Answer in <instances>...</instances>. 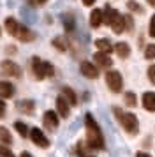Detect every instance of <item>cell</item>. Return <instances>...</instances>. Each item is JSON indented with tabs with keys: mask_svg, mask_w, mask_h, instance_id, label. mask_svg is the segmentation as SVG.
I'll return each instance as SVG.
<instances>
[{
	"mask_svg": "<svg viewBox=\"0 0 155 157\" xmlns=\"http://www.w3.org/2000/svg\"><path fill=\"white\" fill-rule=\"evenodd\" d=\"M127 7L130 9V11H134V13H143V7H141L139 4H136L134 0H129L127 2Z\"/></svg>",
	"mask_w": 155,
	"mask_h": 157,
	"instance_id": "d4e9b609",
	"label": "cell"
},
{
	"mask_svg": "<svg viewBox=\"0 0 155 157\" xmlns=\"http://www.w3.org/2000/svg\"><path fill=\"white\" fill-rule=\"evenodd\" d=\"M83 4H85V6H93V4H95V0H83Z\"/></svg>",
	"mask_w": 155,
	"mask_h": 157,
	"instance_id": "d6a6232c",
	"label": "cell"
},
{
	"mask_svg": "<svg viewBox=\"0 0 155 157\" xmlns=\"http://www.w3.org/2000/svg\"><path fill=\"white\" fill-rule=\"evenodd\" d=\"M14 129H16L18 134L23 136V138L28 134V127H27V124H23V122H16V124H14Z\"/></svg>",
	"mask_w": 155,
	"mask_h": 157,
	"instance_id": "603a6c76",
	"label": "cell"
},
{
	"mask_svg": "<svg viewBox=\"0 0 155 157\" xmlns=\"http://www.w3.org/2000/svg\"><path fill=\"white\" fill-rule=\"evenodd\" d=\"M146 2H148V4H150V6H152V7H153V6H155V0H146Z\"/></svg>",
	"mask_w": 155,
	"mask_h": 157,
	"instance_id": "e575fe53",
	"label": "cell"
},
{
	"mask_svg": "<svg viewBox=\"0 0 155 157\" xmlns=\"http://www.w3.org/2000/svg\"><path fill=\"white\" fill-rule=\"evenodd\" d=\"M56 109H58V115L63 117V118H67L70 115V102L63 95H58L56 97Z\"/></svg>",
	"mask_w": 155,
	"mask_h": 157,
	"instance_id": "8fae6325",
	"label": "cell"
},
{
	"mask_svg": "<svg viewBox=\"0 0 155 157\" xmlns=\"http://www.w3.org/2000/svg\"><path fill=\"white\" fill-rule=\"evenodd\" d=\"M113 113L116 117V120L120 122V125L125 129L129 134H136L139 131V122H138V117L130 111H123L122 108L115 106L113 108Z\"/></svg>",
	"mask_w": 155,
	"mask_h": 157,
	"instance_id": "3957f363",
	"label": "cell"
},
{
	"mask_svg": "<svg viewBox=\"0 0 155 157\" xmlns=\"http://www.w3.org/2000/svg\"><path fill=\"white\" fill-rule=\"evenodd\" d=\"M85 127H86V147L92 150L104 148L102 132H100L99 124L95 122V118L92 117V113H86V117H85Z\"/></svg>",
	"mask_w": 155,
	"mask_h": 157,
	"instance_id": "6da1fadb",
	"label": "cell"
},
{
	"mask_svg": "<svg viewBox=\"0 0 155 157\" xmlns=\"http://www.w3.org/2000/svg\"><path fill=\"white\" fill-rule=\"evenodd\" d=\"M123 99H125V104L129 108H134L136 104H138V97H136L134 92H127L125 95H123Z\"/></svg>",
	"mask_w": 155,
	"mask_h": 157,
	"instance_id": "44dd1931",
	"label": "cell"
},
{
	"mask_svg": "<svg viewBox=\"0 0 155 157\" xmlns=\"http://www.w3.org/2000/svg\"><path fill=\"white\" fill-rule=\"evenodd\" d=\"M106 85L111 90L113 94L122 92V86H123V79H122V74L115 69H108L106 72Z\"/></svg>",
	"mask_w": 155,
	"mask_h": 157,
	"instance_id": "8992f818",
	"label": "cell"
},
{
	"mask_svg": "<svg viewBox=\"0 0 155 157\" xmlns=\"http://www.w3.org/2000/svg\"><path fill=\"white\" fill-rule=\"evenodd\" d=\"M148 34L152 37H155V14L152 16V20H150V25H148Z\"/></svg>",
	"mask_w": 155,
	"mask_h": 157,
	"instance_id": "83f0119b",
	"label": "cell"
},
{
	"mask_svg": "<svg viewBox=\"0 0 155 157\" xmlns=\"http://www.w3.org/2000/svg\"><path fill=\"white\" fill-rule=\"evenodd\" d=\"M136 157H152L150 154H146V152H138L136 154Z\"/></svg>",
	"mask_w": 155,
	"mask_h": 157,
	"instance_id": "1f68e13d",
	"label": "cell"
},
{
	"mask_svg": "<svg viewBox=\"0 0 155 157\" xmlns=\"http://www.w3.org/2000/svg\"><path fill=\"white\" fill-rule=\"evenodd\" d=\"M4 113H6V102H4V101H0V118L4 117Z\"/></svg>",
	"mask_w": 155,
	"mask_h": 157,
	"instance_id": "4dcf8cb0",
	"label": "cell"
},
{
	"mask_svg": "<svg viewBox=\"0 0 155 157\" xmlns=\"http://www.w3.org/2000/svg\"><path fill=\"white\" fill-rule=\"evenodd\" d=\"M28 2H30V4H34V6H44L48 0H28Z\"/></svg>",
	"mask_w": 155,
	"mask_h": 157,
	"instance_id": "f546056e",
	"label": "cell"
},
{
	"mask_svg": "<svg viewBox=\"0 0 155 157\" xmlns=\"http://www.w3.org/2000/svg\"><path fill=\"white\" fill-rule=\"evenodd\" d=\"M0 143H2V145H11V143H13V138H11L9 129L4 127V125H0Z\"/></svg>",
	"mask_w": 155,
	"mask_h": 157,
	"instance_id": "ffe728a7",
	"label": "cell"
},
{
	"mask_svg": "<svg viewBox=\"0 0 155 157\" xmlns=\"http://www.w3.org/2000/svg\"><path fill=\"white\" fill-rule=\"evenodd\" d=\"M20 157H34V155H32V154H28V152H21Z\"/></svg>",
	"mask_w": 155,
	"mask_h": 157,
	"instance_id": "836d02e7",
	"label": "cell"
},
{
	"mask_svg": "<svg viewBox=\"0 0 155 157\" xmlns=\"http://www.w3.org/2000/svg\"><path fill=\"white\" fill-rule=\"evenodd\" d=\"M0 69H2V72L7 74V76H14V78H20L21 76V67L18 64L11 62V60H4V62L0 64Z\"/></svg>",
	"mask_w": 155,
	"mask_h": 157,
	"instance_id": "ba28073f",
	"label": "cell"
},
{
	"mask_svg": "<svg viewBox=\"0 0 155 157\" xmlns=\"http://www.w3.org/2000/svg\"><path fill=\"white\" fill-rule=\"evenodd\" d=\"M67 16V14H65ZM63 25H65V29L69 30H74V20H72V18H70V16H67V18H63Z\"/></svg>",
	"mask_w": 155,
	"mask_h": 157,
	"instance_id": "484cf974",
	"label": "cell"
},
{
	"mask_svg": "<svg viewBox=\"0 0 155 157\" xmlns=\"http://www.w3.org/2000/svg\"><path fill=\"white\" fill-rule=\"evenodd\" d=\"M86 157H93V155H86Z\"/></svg>",
	"mask_w": 155,
	"mask_h": 157,
	"instance_id": "d590c367",
	"label": "cell"
},
{
	"mask_svg": "<svg viewBox=\"0 0 155 157\" xmlns=\"http://www.w3.org/2000/svg\"><path fill=\"white\" fill-rule=\"evenodd\" d=\"M145 58H148V60L155 58V44H148L145 48Z\"/></svg>",
	"mask_w": 155,
	"mask_h": 157,
	"instance_id": "cb8c5ba5",
	"label": "cell"
},
{
	"mask_svg": "<svg viewBox=\"0 0 155 157\" xmlns=\"http://www.w3.org/2000/svg\"><path fill=\"white\" fill-rule=\"evenodd\" d=\"M95 48H97L100 53H111L113 51V46H111V43H109V39H95Z\"/></svg>",
	"mask_w": 155,
	"mask_h": 157,
	"instance_id": "2e32d148",
	"label": "cell"
},
{
	"mask_svg": "<svg viewBox=\"0 0 155 157\" xmlns=\"http://www.w3.org/2000/svg\"><path fill=\"white\" fill-rule=\"evenodd\" d=\"M93 62H95L99 67H102V69H109L113 65V60L109 58V55H108V53H100V51L93 55Z\"/></svg>",
	"mask_w": 155,
	"mask_h": 157,
	"instance_id": "7c38bea8",
	"label": "cell"
},
{
	"mask_svg": "<svg viewBox=\"0 0 155 157\" xmlns=\"http://www.w3.org/2000/svg\"><path fill=\"white\" fill-rule=\"evenodd\" d=\"M148 79H150V81L155 85V64L148 67Z\"/></svg>",
	"mask_w": 155,
	"mask_h": 157,
	"instance_id": "f1b7e54d",
	"label": "cell"
},
{
	"mask_svg": "<svg viewBox=\"0 0 155 157\" xmlns=\"http://www.w3.org/2000/svg\"><path fill=\"white\" fill-rule=\"evenodd\" d=\"M14 85H11L9 81H0V97L2 99H9L14 95Z\"/></svg>",
	"mask_w": 155,
	"mask_h": 157,
	"instance_id": "9a60e30c",
	"label": "cell"
},
{
	"mask_svg": "<svg viewBox=\"0 0 155 157\" xmlns=\"http://www.w3.org/2000/svg\"><path fill=\"white\" fill-rule=\"evenodd\" d=\"M104 23L111 25V29L115 34H122L123 30H127V20L125 16H122L118 11H115L113 7L106 6L104 7Z\"/></svg>",
	"mask_w": 155,
	"mask_h": 157,
	"instance_id": "277c9868",
	"label": "cell"
},
{
	"mask_svg": "<svg viewBox=\"0 0 155 157\" xmlns=\"http://www.w3.org/2000/svg\"><path fill=\"white\" fill-rule=\"evenodd\" d=\"M4 25H6V30H7L9 36L16 37V39H20L23 43H30V41L35 39L34 32L28 29V27H25V25H20L14 18H6V23Z\"/></svg>",
	"mask_w": 155,
	"mask_h": 157,
	"instance_id": "7a4b0ae2",
	"label": "cell"
},
{
	"mask_svg": "<svg viewBox=\"0 0 155 157\" xmlns=\"http://www.w3.org/2000/svg\"><path fill=\"white\" fill-rule=\"evenodd\" d=\"M115 51H116V55L120 58H127L130 55V46L127 43H116L115 44Z\"/></svg>",
	"mask_w": 155,
	"mask_h": 157,
	"instance_id": "e0dca14e",
	"label": "cell"
},
{
	"mask_svg": "<svg viewBox=\"0 0 155 157\" xmlns=\"http://www.w3.org/2000/svg\"><path fill=\"white\" fill-rule=\"evenodd\" d=\"M34 108H35L34 101H30V99L20 101V102H18V109H20V111H23L25 115H32V113H34Z\"/></svg>",
	"mask_w": 155,
	"mask_h": 157,
	"instance_id": "d6986e66",
	"label": "cell"
},
{
	"mask_svg": "<svg viewBox=\"0 0 155 157\" xmlns=\"http://www.w3.org/2000/svg\"><path fill=\"white\" fill-rule=\"evenodd\" d=\"M62 95L70 102V106H76L78 104V95L74 94V90L70 86H62Z\"/></svg>",
	"mask_w": 155,
	"mask_h": 157,
	"instance_id": "ac0fdd59",
	"label": "cell"
},
{
	"mask_svg": "<svg viewBox=\"0 0 155 157\" xmlns=\"http://www.w3.org/2000/svg\"><path fill=\"white\" fill-rule=\"evenodd\" d=\"M104 23V11L100 9H93L90 13V27L92 29H99Z\"/></svg>",
	"mask_w": 155,
	"mask_h": 157,
	"instance_id": "4fadbf2b",
	"label": "cell"
},
{
	"mask_svg": "<svg viewBox=\"0 0 155 157\" xmlns=\"http://www.w3.org/2000/svg\"><path fill=\"white\" fill-rule=\"evenodd\" d=\"M32 71H34V76L37 79H44V78H51L55 74V69L49 62H41L39 57L32 58Z\"/></svg>",
	"mask_w": 155,
	"mask_h": 157,
	"instance_id": "5b68a950",
	"label": "cell"
},
{
	"mask_svg": "<svg viewBox=\"0 0 155 157\" xmlns=\"http://www.w3.org/2000/svg\"><path fill=\"white\" fill-rule=\"evenodd\" d=\"M79 71H81V74H83L85 78H88V79H95L99 76L97 67L93 64H90V62H86V60L79 64Z\"/></svg>",
	"mask_w": 155,
	"mask_h": 157,
	"instance_id": "30bf717a",
	"label": "cell"
},
{
	"mask_svg": "<svg viewBox=\"0 0 155 157\" xmlns=\"http://www.w3.org/2000/svg\"><path fill=\"white\" fill-rule=\"evenodd\" d=\"M42 124H44V127L48 129V131H55L56 127H58V115L55 113V111H51V109H48L46 113L42 115Z\"/></svg>",
	"mask_w": 155,
	"mask_h": 157,
	"instance_id": "9c48e42d",
	"label": "cell"
},
{
	"mask_svg": "<svg viewBox=\"0 0 155 157\" xmlns=\"http://www.w3.org/2000/svg\"><path fill=\"white\" fill-rule=\"evenodd\" d=\"M143 108L146 111H155V92L143 94Z\"/></svg>",
	"mask_w": 155,
	"mask_h": 157,
	"instance_id": "5bb4252c",
	"label": "cell"
},
{
	"mask_svg": "<svg viewBox=\"0 0 155 157\" xmlns=\"http://www.w3.org/2000/svg\"><path fill=\"white\" fill-rule=\"evenodd\" d=\"M53 46H55L56 50H60V51H65L67 48H69V44L65 43L63 37H55V39H53Z\"/></svg>",
	"mask_w": 155,
	"mask_h": 157,
	"instance_id": "7402d4cb",
	"label": "cell"
},
{
	"mask_svg": "<svg viewBox=\"0 0 155 157\" xmlns=\"http://www.w3.org/2000/svg\"><path fill=\"white\" fill-rule=\"evenodd\" d=\"M30 138H32V141H34L37 147H41V148H48L49 147V140L44 136V132H42L39 127H32V131H30Z\"/></svg>",
	"mask_w": 155,
	"mask_h": 157,
	"instance_id": "52a82bcc",
	"label": "cell"
},
{
	"mask_svg": "<svg viewBox=\"0 0 155 157\" xmlns=\"http://www.w3.org/2000/svg\"><path fill=\"white\" fill-rule=\"evenodd\" d=\"M0 157H14V154L7 148L6 145H2V147H0Z\"/></svg>",
	"mask_w": 155,
	"mask_h": 157,
	"instance_id": "4316f807",
	"label": "cell"
}]
</instances>
